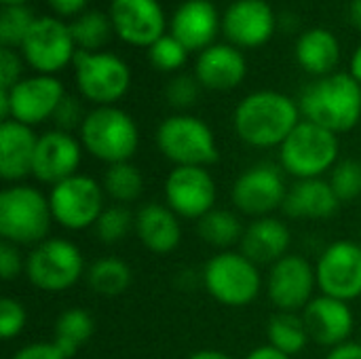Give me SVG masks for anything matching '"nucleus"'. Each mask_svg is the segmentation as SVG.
I'll return each mask as SVG.
<instances>
[{
  "label": "nucleus",
  "instance_id": "obj_23",
  "mask_svg": "<svg viewBox=\"0 0 361 359\" xmlns=\"http://www.w3.org/2000/svg\"><path fill=\"white\" fill-rule=\"evenodd\" d=\"M247 63L243 53L233 44H212L199 53L195 76L209 91H231L243 83Z\"/></svg>",
  "mask_w": 361,
  "mask_h": 359
},
{
  "label": "nucleus",
  "instance_id": "obj_20",
  "mask_svg": "<svg viewBox=\"0 0 361 359\" xmlns=\"http://www.w3.org/2000/svg\"><path fill=\"white\" fill-rule=\"evenodd\" d=\"M302 320H305L309 339L315 345L328 347V349L349 343L353 328H355V317H353L349 303L326 296V294L309 303V307L302 311Z\"/></svg>",
  "mask_w": 361,
  "mask_h": 359
},
{
  "label": "nucleus",
  "instance_id": "obj_37",
  "mask_svg": "<svg viewBox=\"0 0 361 359\" xmlns=\"http://www.w3.org/2000/svg\"><path fill=\"white\" fill-rule=\"evenodd\" d=\"M186 47L171 34H163L152 47H148L150 63L161 72H176L186 63Z\"/></svg>",
  "mask_w": 361,
  "mask_h": 359
},
{
  "label": "nucleus",
  "instance_id": "obj_21",
  "mask_svg": "<svg viewBox=\"0 0 361 359\" xmlns=\"http://www.w3.org/2000/svg\"><path fill=\"white\" fill-rule=\"evenodd\" d=\"M34 127L17 121L0 123V178L8 184H21L34 169V154L38 146Z\"/></svg>",
  "mask_w": 361,
  "mask_h": 359
},
{
  "label": "nucleus",
  "instance_id": "obj_41",
  "mask_svg": "<svg viewBox=\"0 0 361 359\" xmlns=\"http://www.w3.org/2000/svg\"><path fill=\"white\" fill-rule=\"evenodd\" d=\"M25 273V256H21L19 248L2 241L0 243V277L4 281H15Z\"/></svg>",
  "mask_w": 361,
  "mask_h": 359
},
{
  "label": "nucleus",
  "instance_id": "obj_24",
  "mask_svg": "<svg viewBox=\"0 0 361 359\" xmlns=\"http://www.w3.org/2000/svg\"><path fill=\"white\" fill-rule=\"evenodd\" d=\"M292 245V233L288 224L275 216L256 218L245 226L243 239L239 243V252L247 256L254 264L273 267L281 258H286Z\"/></svg>",
  "mask_w": 361,
  "mask_h": 359
},
{
  "label": "nucleus",
  "instance_id": "obj_28",
  "mask_svg": "<svg viewBox=\"0 0 361 359\" xmlns=\"http://www.w3.org/2000/svg\"><path fill=\"white\" fill-rule=\"evenodd\" d=\"M243 233H245V226L241 222V216L224 207L212 209L197 222L199 239L220 252H228L235 245H239L243 239Z\"/></svg>",
  "mask_w": 361,
  "mask_h": 359
},
{
  "label": "nucleus",
  "instance_id": "obj_5",
  "mask_svg": "<svg viewBox=\"0 0 361 359\" xmlns=\"http://www.w3.org/2000/svg\"><path fill=\"white\" fill-rule=\"evenodd\" d=\"M159 152L173 167H212L220 159V148L212 127L186 112L167 116L157 129Z\"/></svg>",
  "mask_w": 361,
  "mask_h": 359
},
{
  "label": "nucleus",
  "instance_id": "obj_15",
  "mask_svg": "<svg viewBox=\"0 0 361 359\" xmlns=\"http://www.w3.org/2000/svg\"><path fill=\"white\" fill-rule=\"evenodd\" d=\"M165 205L184 220L199 222L216 209L218 186L207 167H173L163 184Z\"/></svg>",
  "mask_w": 361,
  "mask_h": 359
},
{
  "label": "nucleus",
  "instance_id": "obj_13",
  "mask_svg": "<svg viewBox=\"0 0 361 359\" xmlns=\"http://www.w3.org/2000/svg\"><path fill=\"white\" fill-rule=\"evenodd\" d=\"M76 42L70 25L55 17H36L30 34L21 44V57L38 74H57L68 63H74Z\"/></svg>",
  "mask_w": 361,
  "mask_h": 359
},
{
  "label": "nucleus",
  "instance_id": "obj_45",
  "mask_svg": "<svg viewBox=\"0 0 361 359\" xmlns=\"http://www.w3.org/2000/svg\"><path fill=\"white\" fill-rule=\"evenodd\" d=\"M326 359H361V343H345L328 351Z\"/></svg>",
  "mask_w": 361,
  "mask_h": 359
},
{
  "label": "nucleus",
  "instance_id": "obj_44",
  "mask_svg": "<svg viewBox=\"0 0 361 359\" xmlns=\"http://www.w3.org/2000/svg\"><path fill=\"white\" fill-rule=\"evenodd\" d=\"M49 6L61 15V17H72V15H80L85 13L82 8L87 6V0H47Z\"/></svg>",
  "mask_w": 361,
  "mask_h": 359
},
{
  "label": "nucleus",
  "instance_id": "obj_50",
  "mask_svg": "<svg viewBox=\"0 0 361 359\" xmlns=\"http://www.w3.org/2000/svg\"><path fill=\"white\" fill-rule=\"evenodd\" d=\"M2 6H17V4H27L30 0H0Z\"/></svg>",
  "mask_w": 361,
  "mask_h": 359
},
{
  "label": "nucleus",
  "instance_id": "obj_47",
  "mask_svg": "<svg viewBox=\"0 0 361 359\" xmlns=\"http://www.w3.org/2000/svg\"><path fill=\"white\" fill-rule=\"evenodd\" d=\"M186 359H233L228 353L224 351H218V349H201V351H195L190 353Z\"/></svg>",
  "mask_w": 361,
  "mask_h": 359
},
{
  "label": "nucleus",
  "instance_id": "obj_8",
  "mask_svg": "<svg viewBox=\"0 0 361 359\" xmlns=\"http://www.w3.org/2000/svg\"><path fill=\"white\" fill-rule=\"evenodd\" d=\"M201 281L205 292L226 307H247L262 292L258 264L235 250L212 256L203 267Z\"/></svg>",
  "mask_w": 361,
  "mask_h": 359
},
{
  "label": "nucleus",
  "instance_id": "obj_48",
  "mask_svg": "<svg viewBox=\"0 0 361 359\" xmlns=\"http://www.w3.org/2000/svg\"><path fill=\"white\" fill-rule=\"evenodd\" d=\"M349 74L357 80L361 85V44L355 49L353 57H351V68H349Z\"/></svg>",
  "mask_w": 361,
  "mask_h": 359
},
{
  "label": "nucleus",
  "instance_id": "obj_7",
  "mask_svg": "<svg viewBox=\"0 0 361 359\" xmlns=\"http://www.w3.org/2000/svg\"><path fill=\"white\" fill-rule=\"evenodd\" d=\"M23 275L36 290L59 294L74 288L87 275L85 256L76 243L49 237L27 252Z\"/></svg>",
  "mask_w": 361,
  "mask_h": 359
},
{
  "label": "nucleus",
  "instance_id": "obj_32",
  "mask_svg": "<svg viewBox=\"0 0 361 359\" xmlns=\"http://www.w3.org/2000/svg\"><path fill=\"white\" fill-rule=\"evenodd\" d=\"M106 197H110L118 205L135 203L144 193V176L137 165L131 161L108 165L102 180Z\"/></svg>",
  "mask_w": 361,
  "mask_h": 359
},
{
  "label": "nucleus",
  "instance_id": "obj_4",
  "mask_svg": "<svg viewBox=\"0 0 361 359\" xmlns=\"http://www.w3.org/2000/svg\"><path fill=\"white\" fill-rule=\"evenodd\" d=\"M78 138L85 152L106 165L127 163L140 148L137 123L116 106H97L87 112Z\"/></svg>",
  "mask_w": 361,
  "mask_h": 359
},
{
  "label": "nucleus",
  "instance_id": "obj_2",
  "mask_svg": "<svg viewBox=\"0 0 361 359\" xmlns=\"http://www.w3.org/2000/svg\"><path fill=\"white\" fill-rule=\"evenodd\" d=\"M305 121L336 135L351 131L361 121V85L349 72H334L309 83L298 99Z\"/></svg>",
  "mask_w": 361,
  "mask_h": 359
},
{
  "label": "nucleus",
  "instance_id": "obj_36",
  "mask_svg": "<svg viewBox=\"0 0 361 359\" xmlns=\"http://www.w3.org/2000/svg\"><path fill=\"white\" fill-rule=\"evenodd\" d=\"M334 195L341 203L355 201L361 197V161L345 159L334 165L328 178Z\"/></svg>",
  "mask_w": 361,
  "mask_h": 359
},
{
  "label": "nucleus",
  "instance_id": "obj_6",
  "mask_svg": "<svg viewBox=\"0 0 361 359\" xmlns=\"http://www.w3.org/2000/svg\"><path fill=\"white\" fill-rule=\"evenodd\" d=\"M338 152L336 133L302 118L279 146V167L296 180L324 178L338 163Z\"/></svg>",
  "mask_w": 361,
  "mask_h": 359
},
{
  "label": "nucleus",
  "instance_id": "obj_35",
  "mask_svg": "<svg viewBox=\"0 0 361 359\" xmlns=\"http://www.w3.org/2000/svg\"><path fill=\"white\" fill-rule=\"evenodd\" d=\"M36 17L27 4L2 6L0 11V47L21 49L25 36L30 34Z\"/></svg>",
  "mask_w": 361,
  "mask_h": 359
},
{
  "label": "nucleus",
  "instance_id": "obj_51",
  "mask_svg": "<svg viewBox=\"0 0 361 359\" xmlns=\"http://www.w3.org/2000/svg\"><path fill=\"white\" fill-rule=\"evenodd\" d=\"M360 245H361V231H360Z\"/></svg>",
  "mask_w": 361,
  "mask_h": 359
},
{
  "label": "nucleus",
  "instance_id": "obj_46",
  "mask_svg": "<svg viewBox=\"0 0 361 359\" xmlns=\"http://www.w3.org/2000/svg\"><path fill=\"white\" fill-rule=\"evenodd\" d=\"M243 359H292L290 355H286V353H281V351H277L275 347H271V345H262V347H256V349H252L247 355Z\"/></svg>",
  "mask_w": 361,
  "mask_h": 359
},
{
  "label": "nucleus",
  "instance_id": "obj_3",
  "mask_svg": "<svg viewBox=\"0 0 361 359\" xmlns=\"http://www.w3.org/2000/svg\"><path fill=\"white\" fill-rule=\"evenodd\" d=\"M53 212L49 195L30 184H8L0 193V237L17 248H34L49 239Z\"/></svg>",
  "mask_w": 361,
  "mask_h": 359
},
{
  "label": "nucleus",
  "instance_id": "obj_19",
  "mask_svg": "<svg viewBox=\"0 0 361 359\" xmlns=\"http://www.w3.org/2000/svg\"><path fill=\"white\" fill-rule=\"evenodd\" d=\"M110 21L129 44L152 47L165 34V13L157 0H112Z\"/></svg>",
  "mask_w": 361,
  "mask_h": 359
},
{
  "label": "nucleus",
  "instance_id": "obj_25",
  "mask_svg": "<svg viewBox=\"0 0 361 359\" xmlns=\"http://www.w3.org/2000/svg\"><path fill=\"white\" fill-rule=\"evenodd\" d=\"M182 218L165 203H146L135 214V235L140 243L159 256L171 254L182 243Z\"/></svg>",
  "mask_w": 361,
  "mask_h": 359
},
{
  "label": "nucleus",
  "instance_id": "obj_40",
  "mask_svg": "<svg viewBox=\"0 0 361 359\" xmlns=\"http://www.w3.org/2000/svg\"><path fill=\"white\" fill-rule=\"evenodd\" d=\"M85 110L80 106V102L72 95L66 93V97L61 99V104L57 106L55 114H53V121H55V129L59 131H68L72 133L74 129L80 131L82 123H85Z\"/></svg>",
  "mask_w": 361,
  "mask_h": 359
},
{
  "label": "nucleus",
  "instance_id": "obj_16",
  "mask_svg": "<svg viewBox=\"0 0 361 359\" xmlns=\"http://www.w3.org/2000/svg\"><path fill=\"white\" fill-rule=\"evenodd\" d=\"M317 288L322 294L351 303L361 296V245L355 241L330 243L317 264Z\"/></svg>",
  "mask_w": 361,
  "mask_h": 359
},
{
  "label": "nucleus",
  "instance_id": "obj_43",
  "mask_svg": "<svg viewBox=\"0 0 361 359\" xmlns=\"http://www.w3.org/2000/svg\"><path fill=\"white\" fill-rule=\"evenodd\" d=\"M11 359H68L57 347L55 343H32L21 347Z\"/></svg>",
  "mask_w": 361,
  "mask_h": 359
},
{
  "label": "nucleus",
  "instance_id": "obj_31",
  "mask_svg": "<svg viewBox=\"0 0 361 359\" xmlns=\"http://www.w3.org/2000/svg\"><path fill=\"white\" fill-rule=\"evenodd\" d=\"M267 345L275 347L277 351L294 358L298 353H302L307 349V345L311 343L305 320L300 313H283L277 311L269 324H267Z\"/></svg>",
  "mask_w": 361,
  "mask_h": 359
},
{
  "label": "nucleus",
  "instance_id": "obj_38",
  "mask_svg": "<svg viewBox=\"0 0 361 359\" xmlns=\"http://www.w3.org/2000/svg\"><path fill=\"white\" fill-rule=\"evenodd\" d=\"M199 91H201V83L197 80V76L180 74V76H176V78H171L167 83L165 99L176 110H188V108H192L197 104Z\"/></svg>",
  "mask_w": 361,
  "mask_h": 359
},
{
  "label": "nucleus",
  "instance_id": "obj_29",
  "mask_svg": "<svg viewBox=\"0 0 361 359\" xmlns=\"http://www.w3.org/2000/svg\"><path fill=\"white\" fill-rule=\"evenodd\" d=\"M93 332H95L93 317L85 309L72 307L57 317L53 330V343L66 358L72 359L91 341Z\"/></svg>",
  "mask_w": 361,
  "mask_h": 359
},
{
  "label": "nucleus",
  "instance_id": "obj_34",
  "mask_svg": "<svg viewBox=\"0 0 361 359\" xmlns=\"http://www.w3.org/2000/svg\"><path fill=\"white\" fill-rule=\"evenodd\" d=\"M135 231V216L127 205H106L102 216L97 218L93 233L104 245H116L125 241L131 233Z\"/></svg>",
  "mask_w": 361,
  "mask_h": 359
},
{
  "label": "nucleus",
  "instance_id": "obj_17",
  "mask_svg": "<svg viewBox=\"0 0 361 359\" xmlns=\"http://www.w3.org/2000/svg\"><path fill=\"white\" fill-rule=\"evenodd\" d=\"M82 150L80 138H74L68 131L51 129L38 138L32 176L51 188L78 174Z\"/></svg>",
  "mask_w": 361,
  "mask_h": 359
},
{
  "label": "nucleus",
  "instance_id": "obj_42",
  "mask_svg": "<svg viewBox=\"0 0 361 359\" xmlns=\"http://www.w3.org/2000/svg\"><path fill=\"white\" fill-rule=\"evenodd\" d=\"M21 80V55L15 49L0 47V89L8 91Z\"/></svg>",
  "mask_w": 361,
  "mask_h": 359
},
{
  "label": "nucleus",
  "instance_id": "obj_12",
  "mask_svg": "<svg viewBox=\"0 0 361 359\" xmlns=\"http://www.w3.org/2000/svg\"><path fill=\"white\" fill-rule=\"evenodd\" d=\"M286 171L273 163H258L239 174L231 188L235 212L250 218H267L281 209L288 197Z\"/></svg>",
  "mask_w": 361,
  "mask_h": 359
},
{
  "label": "nucleus",
  "instance_id": "obj_39",
  "mask_svg": "<svg viewBox=\"0 0 361 359\" xmlns=\"http://www.w3.org/2000/svg\"><path fill=\"white\" fill-rule=\"evenodd\" d=\"M27 324V313L25 307L17 298L4 296L0 300V336L4 341L17 339Z\"/></svg>",
  "mask_w": 361,
  "mask_h": 359
},
{
  "label": "nucleus",
  "instance_id": "obj_27",
  "mask_svg": "<svg viewBox=\"0 0 361 359\" xmlns=\"http://www.w3.org/2000/svg\"><path fill=\"white\" fill-rule=\"evenodd\" d=\"M294 55L305 72L322 78L334 74V68L341 59V44L330 30L311 28L298 38Z\"/></svg>",
  "mask_w": 361,
  "mask_h": 359
},
{
  "label": "nucleus",
  "instance_id": "obj_1",
  "mask_svg": "<svg viewBox=\"0 0 361 359\" xmlns=\"http://www.w3.org/2000/svg\"><path fill=\"white\" fill-rule=\"evenodd\" d=\"M302 121L300 106L279 91L262 89L245 95L233 114L237 138L252 148H279Z\"/></svg>",
  "mask_w": 361,
  "mask_h": 359
},
{
  "label": "nucleus",
  "instance_id": "obj_11",
  "mask_svg": "<svg viewBox=\"0 0 361 359\" xmlns=\"http://www.w3.org/2000/svg\"><path fill=\"white\" fill-rule=\"evenodd\" d=\"M63 97L66 89L55 76L36 74L30 78H21L8 91L0 89V118L36 127L53 118Z\"/></svg>",
  "mask_w": 361,
  "mask_h": 359
},
{
  "label": "nucleus",
  "instance_id": "obj_26",
  "mask_svg": "<svg viewBox=\"0 0 361 359\" xmlns=\"http://www.w3.org/2000/svg\"><path fill=\"white\" fill-rule=\"evenodd\" d=\"M341 201L326 178L296 180L286 197L281 212L294 220H328L336 216Z\"/></svg>",
  "mask_w": 361,
  "mask_h": 359
},
{
  "label": "nucleus",
  "instance_id": "obj_33",
  "mask_svg": "<svg viewBox=\"0 0 361 359\" xmlns=\"http://www.w3.org/2000/svg\"><path fill=\"white\" fill-rule=\"evenodd\" d=\"M110 30H114L110 15H104L99 11H85L70 23L72 38L76 42V49L80 51H99L108 40Z\"/></svg>",
  "mask_w": 361,
  "mask_h": 359
},
{
  "label": "nucleus",
  "instance_id": "obj_18",
  "mask_svg": "<svg viewBox=\"0 0 361 359\" xmlns=\"http://www.w3.org/2000/svg\"><path fill=\"white\" fill-rule=\"evenodd\" d=\"M275 11L267 0H235L222 17V30L237 49H258L275 34Z\"/></svg>",
  "mask_w": 361,
  "mask_h": 359
},
{
  "label": "nucleus",
  "instance_id": "obj_49",
  "mask_svg": "<svg viewBox=\"0 0 361 359\" xmlns=\"http://www.w3.org/2000/svg\"><path fill=\"white\" fill-rule=\"evenodd\" d=\"M349 19H351V23H353L357 30H361V0H353V2H351Z\"/></svg>",
  "mask_w": 361,
  "mask_h": 359
},
{
  "label": "nucleus",
  "instance_id": "obj_10",
  "mask_svg": "<svg viewBox=\"0 0 361 359\" xmlns=\"http://www.w3.org/2000/svg\"><path fill=\"white\" fill-rule=\"evenodd\" d=\"M49 203L53 220L66 231L93 229L102 212L106 209L104 186L85 174H76L49 190Z\"/></svg>",
  "mask_w": 361,
  "mask_h": 359
},
{
  "label": "nucleus",
  "instance_id": "obj_14",
  "mask_svg": "<svg viewBox=\"0 0 361 359\" xmlns=\"http://www.w3.org/2000/svg\"><path fill=\"white\" fill-rule=\"evenodd\" d=\"M264 290L277 311L302 313L315 298V290H319L315 264H311L305 256L288 254L271 267Z\"/></svg>",
  "mask_w": 361,
  "mask_h": 359
},
{
  "label": "nucleus",
  "instance_id": "obj_9",
  "mask_svg": "<svg viewBox=\"0 0 361 359\" xmlns=\"http://www.w3.org/2000/svg\"><path fill=\"white\" fill-rule=\"evenodd\" d=\"M74 76L80 95L97 106H114L131 87L129 66L108 51H76Z\"/></svg>",
  "mask_w": 361,
  "mask_h": 359
},
{
  "label": "nucleus",
  "instance_id": "obj_30",
  "mask_svg": "<svg viewBox=\"0 0 361 359\" xmlns=\"http://www.w3.org/2000/svg\"><path fill=\"white\" fill-rule=\"evenodd\" d=\"M85 277H87V284L93 290V294L106 296V298H116V296L125 294L133 284L131 267L116 256H106V258L95 260L87 269Z\"/></svg>",
  "mask_w": 361,
  "mask_h": 359
},
{
  "label": "nucleus",
  "instance_id": "obj_22",
  "mask_svg": "<svg viewBox=\"0 0 361 359\" xmlns=\"http://www.w3.org/2000/svg\"><path fill=\"white\" fill-rule=\"evenodd\" d=\"M220 30L218 8L209 0H186L171 17V36H176L186 51H205L216 44Z\"/></svg>",
  "mask_w": 361,
  "mask_h": 359
}]
</instances>
